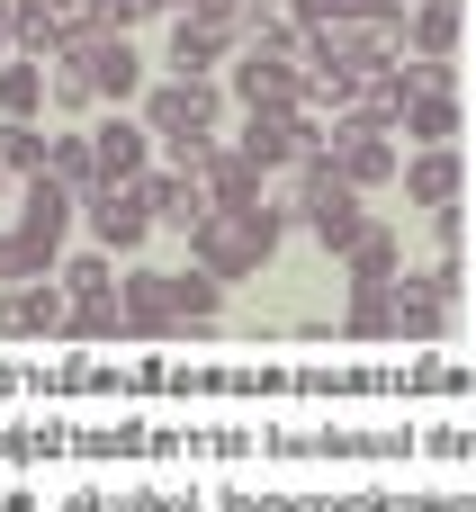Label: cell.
Masks as SVG:
<instances>
[{"label": "cell", "mask_w": 476, "mask_h": 512, "mask_svg": "<svg viewBox=\"0 0 476 512\" xmlns=\"http://www.w3.org/2000/svg\"><path fill=\"white\" fill-rule=\"evenodd\" d=\"M270 243H279V207H252V216H207L198 234H189V252H198V270L225 288V279H243V270H261L270 261Z\"/></svg>", "instance_id": "6da1fadb"}, {"label": "cell", "mask_w": 476, "mask_h": 512, "mask_svg": "<svg viewBox=\"0 0 476 512\" xmlns=\"http://www.w3.org/2000/svg\"><path fill=\"white\" fill-rule=\"evenodd\" d=\"M297 216H306V234H315L324 252H351V243H360V225H369V216H360V189H351V180H333V162H324V171H306Z\"/></svg>", "instance_id": "7a4b0ae2"}, {"label": "cell", "mask_w": 476, "mask_h": 512, "mask_svg": "<svg viewBox=\"0 0 476 512\" xmlns=\"http://www.w3.org/2000/svg\"><path fill=\"white\" fill-rule=\"evenodd\" d=\"M306 90H315V81H306L297 63H270V54H243V63H234V99H243L252 117H306Z\"/></svg>", "instance_id": "3957f363"}, {"label": "cell", "mask_w": 476, "mask_h": 512, "mask_svg": "<svg viewBox=\"0 0 476 512\" xmlns=\"http://www.w3.org/2000/svg\"><path fill=\"white\" fill-rule=\"evenodd\" d=\"M81 216H90V243H99V252H144V243H153V207H144L135 189H108V180H99V189L81 198Z\"/></svg>", "instance_id": "277c9868"}, {"label": "cell", "mask_w": 476, "mask_h": 512, "mask_svg": "<svg viewBox=\"0 0 476 512\" xmlns=\"http://www.w3.org/2000/svg\"><path fill=\"white\" fill-rule=\"evenodd\" d=\"M90 153H99V180H108V189H135V180L153 171V135H144V117H108V126H90Z\"/></svg>", "instance_id": "5b68a950"}, {"label": "cell", "mask_w": 476, "mask_h": 512, "mask_svg": "<svg viewBox=\"0 0 476 512\" xmlns=\"http://www.w3.org/2000/svg\"><path fill=\"white\" fill-rule=\"evenodd\" d=\"M333 180H351V189H387V180H405V162H396L387 135H360V126L333 117Z\"/></svg>", "instance_id": "8992f818"}, {"label": "cell", "mask_w": 476, "mask_h": 512, "mask_svg": "<svg viewBox=\"0 0 476 512\" xmlns=\"http://www.w3.org/2000/svg\"><path fill=\"white\" fill-rule=\"evenodd\" d=\"M63 288L54 279H27V288H0V333L9 342H36V333H63Z\"/></svg>", "instance_id": "52a82bcc"}, {"label": "cell", "mask_w": 476, "mask_h": 512, "mask_svg": "<svg viewBox=\"0 0 476 512\" xmlns=\"http://www.w3.org/2000/svg\"><path fill=\"white\" fill-rule=\"evenodd\" d=\"M135 198L153 207V225H189V234L207 225V189H198L189 171H144V180H135Z\"/></svg>", "instance_id": "ba28073f"}, {"label": "cell", "mask_w": 476, "mask_h": 512, "mask_svg": "<svg viewBox=\"0 0 476 512\" xmlns=\"http://www.w3.org/2000/svg\"><path fill=\"white\" fill-rule=\"evenodd\" d=\"M126 333H180L189 315H180V288L171 279H153V270H135L126 279V315H117Z\"/></svg>", "instance_id": "9c48e42d"}, {"label": "cell", "mask_w": 476, "mask_h": 512, "mask_svg": "<svg viewBox=\"0 0 476 512\" xmlns=\"http://www.w3.org/2000/svg\"><path fill=\"white\" fill-rule=\"evenodd\" d=\"M405 198H414L423 216L459 207V144H441V153H414V162H405Z\"/></svg>", "instance_id": "30bf717a"}, {"label": "cell", "mask_w": 476, "mask_h": 512, "mask_svg": "<svg viewBox=\"0 0 476 512\" xmlns=\"http://www.w3.org/2000/svg\"><path fill=\"white\" fill-rule=\"evenodd\" d=\"M351 279H360V288H396V279H405V234H396V225H360Z\"/></svg>", "instance_id": "8fae6325"}, {"label": "cell", "mask_w": 476, "mask_h": 512, "mask_svg": "<svg viewBox=\"0 0 476 512\" xmlns=\"http://www.w3.org/2000/svg\"><path fill=\"white\" fill-rule=\"evenodd\" d=\"M459 18H468V0H423L414 27H405L414 63H450V54H459Z\"/></svg>", "instance_id": "7c38bea8"}, {"label": "cell", "mask_w": 476, "mask_h": 512, "mask_svg": "<svg viewBox=\"0 0 476 512\" xmlns=\"http://www.w3.org/2000/svg\"><path fill=\"white\" fill-rule=\"evenodd\" d=\"M405 135H414V153H441V144L459 135V90H414Z\"/></svg>", "instance_id": "4fadbf2b"}, {"label": "cell", "mask_w": 476, "mask_h": 512, "mask_svg": "<svg viewBox=\"0 0 476 512\" xmlns=\"http://www.w3.org/2000/svg\"><path fill=\"white\" fill-rule=\"evenodd\" d=\"M45 180H54V189H72V198H90V189H99V153H90V135H54Z\"/></svg>", "instance_id": "5bb4252c"}, {"label": "cell", "mask_w": 476, "mask_h": 512, "mask_svg": "<svg viewBox=\"0 0 476 512\" xmlns=\"http://www.w3.org/2000/svg\"><path fill=\"white\" fill-rule=\"evenodd\" d=\"M45 153H54V135H45V126L0 117V171H9V180H45Z\"/></svg>", "instance_id": "9a60e30c"}, {"label": "cell", "mask_w": 476, "mask_h": 512, "mask_svg": "<svg viewBox=\"0 0 476 512\" xmlns=\"http://www.w3.org/2000/svg\"><path fill=\"white\" fill-rule=\"evenodd\" d=\"M54 288H63L72 306H108V288H117V270H108V252H72V261L54 270Z\"/></svg>", "instance_id": "2e32d148"}, {"label": "cell", "mask_w": 476, "mask_h": 512, "mask_svg": "<svg viewBox=\"0 0 476 512\" xmlns=\"http://www.w3.org/2000/svg\"><path fill=\"white\" fill-rule=\"evenodd\" d=\"M36 108H45V63H0V117L36 126Z\"/></svg>", "instance_id": "e0dca14e"}, {"label": "cell", "mask_w": 476, "mask_h": 512, "mask_svg": "<svg viewBox=\"0 0 476 512\" xmlns=\"http://www.w3.org/2000/svg\"><path fill=\"white\" fill-rule=\"evenodd\" d=\"M351 333H396V306H387V288H360V297H351Z\"/></svg>", "instance_id": "ac0fdd59"}, {"label": "cell", "mask_w": 476, "mask_h": 512, "mask_svg": "<svg viewBox=\"0 0 476 512\" xmlns=\"http://www.w3.org/2000/svg\"><path fill=\"white\" fill-rule=\"evenodd\" d=\"M297 27L306 36H342L351 27V0H297Z\"/></svg>", "instance_id": "d6986e66"}, {"label": "cell", "mask_w": 476, "mask_h": 512, "mask_svg": "<svg viewBox=\"0 0 476 512\" xmlns=\"http://www.w3.org/2000/svg\"><path fill=\"white\" fill-rule=\"evenodd\" d=\"M171 288H180V315H189V324H198V315H216V279H207V270H180Z\"/></svg>", "instance_id": "ffe728a7"}, {"label": "cell", "mask_w": 476, "mask_h": 512, "mask_svg": "<svg viewBox=\"0 0 476 512\" xmlns=\"http://www.w3.org/2000/svg\"><path fill=\"white\" fill-rule=\"evenodd\" d=\"M9 36H18V9H9V0H0V45H9Z\"/></svg>", "instance_id": "44dd1931"}, {"label": "cell", "mask_w": 476, "mask_h": 512, "mask_svg": "<svg viewBox=\"0 0 476 512\" xmlns=\"http://www.w3.org/2000/svg\"><path fill=\"white\" fill-rule=\"evenodd\" d=\"M144 9H207V0H144Z\"/></svg>", "instance_id": "7402d4cb"}, {"label": "cell", "mask_w": 476, "mask_h": 512, "mask_svg": "<svg viewBox=\"0 0 476 512\" xmlns=\"http://www.w3.org/2000/svg\"><path fill=\"white\" fill-rule=\"evenodd\" d=\"M234 9H270V0H234Z\"/></svg>", "instance_id": "603a6c76"}, {"label": "cell", "mask_w": 476, "mask_h": 512, "mask_svg": "<svg viewBox=\"0 0 476 512\" xmlns=\"http://www.w3.org/2000/svg\"><path fill=\"white\" fill-rule=\"evenodd\" d=\"M0 180H9V171H0Z\"/></svg>", "instance_id": "cb8c5ba5"}]
</instances>
